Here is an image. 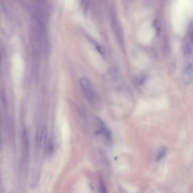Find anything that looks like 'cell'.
<instances>
[{
    "label": "cell",
    "instance_id": "6da1fadb",
    "mask_svg": "<svg viewBox=\"0 0 193 193\" xmlns=\"http://www.w3.org/2000/svg\"><path fill=\"white\" fill-rule=\"evenodd\" d=\"M96 133L101 138L102 141L106 145H111L112 137L109 129L100 118L96 117L95 120Z\"/></svg>",
    "mask_w": 193,
    "mask_h": 193
},
{
    "label": "cell",
    "instance_id": "7a4b0ae2",
    "mask_svg": "<svg viewBox=\"0 0 193 193\" xmlns=\"http://www.w3.org/2000/svg\"><path fill=\"white\" fill-rule=\"evenodd\" d=\"M79 83L88 100L93 105L97 104L99 100L97 96L96 93L94 90L90 81L86 77H82L79 80Z\"/></svg>",
    "mask_w": 193,
    "mask_h": 193
},
{
    "label": "cell",
    "instance_id": "3957f363",
    "mask_svg": "<svg viewBox=\"0 0 193 193\" xmlns=\"http://www.w3.org/2000/svg\"><path fill=\"white\" fill-rule=\"evenodd\" d=\"M193 25L190 23L186 36L185 38L183 44V54L186 57H190L193 52Z\"/></svg>",
    "mask_w": 193,
    "mask_h": 193
},
{
    "label": "cell",
    "instance_id": "277c9868",
    "mask_svg": "<svg viewBox=\"0 0 193 193\" xmlns=\"http://www.w3.org/2000/svg\"><path fill=\"white\" fill-rule=\"evenodd\" d=\"M22 148L24 161H27L30 154V142L27 133H24L23 135L22 140Z\"/></svg>",
    "mask_w": 193,
    "mask_h": 193
},
{
    "label": "cell",
    "instance_id": "5b68a950",
    "mask_svg": "<svg viewBox=\"0 0 193 193\" xmlns=\"http://www.w3.org/2000/svg\"><path fill=\"white\" fill-rule=\"evenodd\" d=\"M183 82L186 85H190L193 81L192 65L189 64L185 67L183 75Z\"/></svg>",
    "mask_w": 193,
    "mask_h": 193
},
{
    "label": "cell",
    "instance_id": "8992f818",
    "mask_svg": "<svg viewBox=\"0 0 193 193\" xmlns=\"http://www.w3.org/2000/svg\"><path fill=\"white\" fill-rule=\"evenodd\" d=\"M111 20H112V24L113 28V30L116 33V35H117V37L118 38V40L120 42H123L122 40V36L121 35V28H120V26L119 24L118 20L117 19V18L116 17V16L112 13V16H111Z\"/></svg>",
    "mask_w": 193,
    "mask_h": 193
},
{
    "label": "cell",
    "instance_id": "52a82bcc",
    "mask_svg": "<svg viewBox=\"0 0 193 193\" xmlns=\"http://www.w3.org/2000/svg\"><path fill=\"white\" fill-rule=\"evenodd\" d=\"M47 155L48 157H50L53 155L54 153V151L55 148V144H54V140L52 138H50L48 140H47Z\"/></svg>",
    "mask_w": 193,
    "mask_h": 193
},
{
    "label": "cell",
    "instance_id": "ba28073f",
    "mask_svg": "<svg viewBox=\"0 0 193 193\" xmlns=\"http://www.w3.org/2000/svg\"><path fill=\"white\" fill-rule=\"evenodd\" d=\"M166 154V148L165 147H161L157 152L156 155V160L157 161L161 160Z\"/></svg>",
    "mask_w": 193,
    "mask_h": 193
},
{
    "label": "cell",
    "instance_id": "9c48e42d",
    "mask_svg": "<svg viewBox=\"0 0 193 193\" xmlns=\"http://www.w3.org/2000/svg\"><path fill=\"white\" fill-rule=\"evenodd\" d=\"M99 193H108L105 185L102 180H100L99 181Z\"/></svg>",
    "mask_w": 193,
    "mask_h": 193
}]
</instances>
